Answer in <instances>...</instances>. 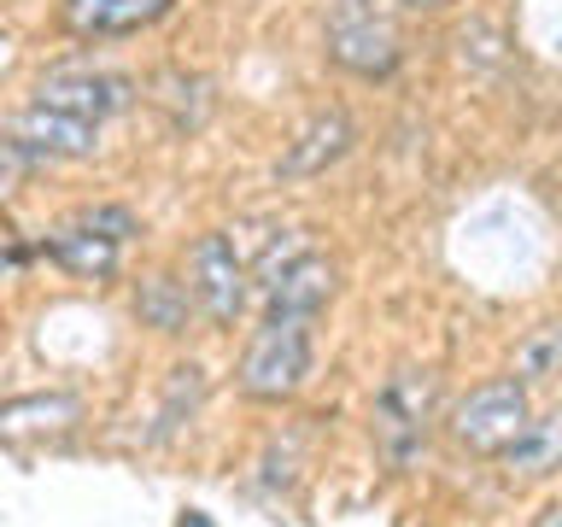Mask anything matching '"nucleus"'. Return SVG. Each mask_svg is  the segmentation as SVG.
Returning <instances> with one entry per match:
<instances>
[{"label": "nucleus", "mask_w": 562, "mask_h": 527, "mask_svg": "<svg viewBox=\"0 0 562 527\" xmlns=\"http://www.w3.org/2000/svg\"><path fill=\"white\" fill-rule=\"evenodd\" d=\"M328 59L363 82H381L398 70V7L393 0H328Z\"/></svg>", "instance_id": "obj_2"}, {"label": "nucleus", "mask_w": 562, "mask_h": 527, "mask_svg": "<svg viewBox=\"0 0 562 527\" xmlns=\"http://www.w3.org/2000/svg\"><path fill=\"white\" fill-rule=\"evenodd\" d=\"M82 416V399L70 393H30L0 404V434H47V428H70Z\"/></svg>", "instance_id": "obj_12"}, {"label": "nucleus", "mask_w": 562, "mask_h": 527, "mask_svg": "<svg viewBox=\"0 0 562 527\" xmlns=\"http://www.w3.org/2000/svg\"><path fill=\"white\" fill-rule=\"evenodd\" d=\"M311 363H316V316L263 311V323L252 328V340H246V351H240L235 381H240L246 399L281 404L311 381Z\"/></svg>", "instance_id": "obj_1"}, {"label": "nucleus", "mask_w": 562, "mask_h": 527, "mask_svg": "<svg viewBox=\"0 0 562 527\" xmlns=\"http://www.w3.org/2000/svg\"><path fill=\"white\" fill-rule=\"evenodd\" d=\"M551 457H557V422L551 416H533L521 428L516 446L504 451V463L509 469H527V474H544V469H551Z\"/></svg>", "instance_id": "obj_14"}, {"label": "nucleus", "mask_w": 562, "mask_h": 527, "mask_svg": "<svg viewBox=\"0 0 562 527\" xmlns=\"http://www.w3.org/2000/svg\"><path fill=\"white\" fill-rule=\"evenodd\" d=\"M557 363H562L557 328H533V340L516 351V381H521V386H544V381L557 375Z\"/></svg>", "instance_id": "obj_15"}, {"label": "nucleus", "mask_w": 562, "mask_h": 527, "mask_svg": "<svg viewBox=\"0 0 562 527\" xmlns=\"http://www.w3.org/2000/svg\"><path fill=\"white\" fill-rule=\"evenodd\" d=\"M188 311H193L188 281H176V276H147L135 288V316L147 328H158V334H182L188 328Z\"/></svg>", "instance_id": "obj_13"}, {"label": "nucleus", "mask_w": 562, "mask_h": 527, "mask_svg": "<svg viewBox=\"0 0 562 527\" xmlns=\"http://www.w3.org/2000/svg\"><path fill=\"white\" fill-rule=\"evenodd\" d=\"M188 299L200 305L217 328H235L246 311V264L228 235H200L188 253Z\"/></svg>", "instance_id": "obj_6"}, {"label": "nucleus", "mask_w": 562, "mask_h": 527, "mask_svg": "<svg viewBox=\"0 0 562 527\" xmlns=\"http://www.w3.org/2000/svg\"><path fill=\"white\" fill-rule=\"evenodd\" d=\"M393 7H404V12H439V7H451V0H393Z\"/></svg>", "instance_id": "obj_17"}, {"label": "nucleus", "mask_w": 562, "mask_h": 527, "mask_svg": "<svg viewBox=\"0 0 562 527\" xmlns=\"http://www.w3.org/2000/svg\"><path fill=\"white\" fill-rule=\"evenodd\" d=\"M70 223H77V228H94V235L117 240V246L135 235V211H130V205H82Z\"/></svg>", "instance_id": "obj_16"}, {"label": "nucleus", "mask_w": 562, "mask_h": 527, "mask_svg": "<svg viewBox=\"0 0 562 527\" xmlns=\"http://www.w3.org/2000/svg\"><path fill=\"white\" fill-rule=\"evenodd\" d=\"M351 141H358L351 112H346V105H323V112H311L305 123H299V135L288 141L276 176H281V182H311V176H323L328 165H340V158L351 153Z\"/></svg>", "instance_id": "obj_8"}, {"label": "nucleus", "mask_w": 562, "mask_h": 527, "mask_svg": "<svg viewBox=\"0 0 562 527\" xmlns=\"http://www.w3.org/2000/svg\"><path fill=\"white\" fill-rule=\"evenodd\" d=\"M47 253H53L59 270L82 276V281H105V276L117 270V240L94 235V228H77V223H65L59 235L47 240Z\"/></svg>", "instance_id": "obj_11"}, {"label": "nucleus", "mask_w": 562, "mask_h": 527, "mask_svg": "<svg viewBox=\"0 0 562 527\" xmlns=\"http://www.w3.org/2000/svg\"><path fill=\"white\" fill-rule=\"evenodd\" d=\"M35 105L82 117V123H105V117H117L135 105V82L123 77V70H88V65L53 70V77L35 82Z\"/></svg>", "instance_id": "obj_7"}, {"label": "nucleus", "mask_w": 562, "mask_h": 527, "mask_svg": "<svg viewBox=\"0 0 562 527\" xmlns=\"http://www.w3.org/2000/svg\"><path fill=\"white\" fill-rule=\"evenodd\" d=\"M94 147H100V123L47 112V105H30L0 130V158H12V165H59V158H88Z\"/></svg>", "instance_id": "obj_5"}, {"label": "nucleus", "mask_w": 562, "mask_h": 527, "mask_svg": "<svg viewBox=\"0 0 562 527\" xmlns=\"http://www.w3.org/2000/svg\"><path fill=\"white\" fill-rule=\"evenodd\" d=\"M533 527H562V509H557V504H544V509H539V522H533Z\"/></svg>", "instance_id": "obj_18"}, {"label": "nucleus", "mask_w": 562, "mask_h": 527, "mask_svg": "<svg viewBox=\"0 0 562 527\" xmlns=\"http://www.w3.org/2000/svg\"><path fill=\"white\" fill-rule=\"evenodd\" d=\"M434 404H439L434 375L416 369V363H398L393 375L381 381V393H375V446L393 469H404L422 446H428Z\"/></svg>", "instance_id": "obj_4"}, {"label": "nucleus", "mask_w": 562, "mask_h": 527, "mask_svg": "<svg viewBox=\"0 0 562 527\" xmlns=\"http://www.w3.org/2000/svg\"><path fill=\"white\" fill-rule=\"evenodd\" d=\"M334 288H340V270H334V258L323 253H299L288 258L276 276H263L258 281V293H263V311H299V316H323V305L334 299Z\"/></svg>", "instance_id": "obj_9"}, {"label": "nucleus", "mask_w": 562, "mask_h": 527, "mask_svg": "<svg viewBox=\"0 0 562 527\" xmlns=\"http://www.w3.org/2000/svg\"><path fill=\"white\" fill-rule=\"evenodd\" d=\"M527 422H533V393L516 375H498V381H481L469 399H457L451 439L469 457H504L521 439Z\"/></svg>", "instance_id": "obj_3"}, {"label": "nucleus", "mask_w": 562, "mask_h": 527, "mask_svg": "<svg viewBox=\"0 0 562 527\" xmlns=\"http://www.w3.org/2000/svg\"><path fill=\"white\" fill-rule=\"evenodd\" d=\"M7 188H12V170H7V165H0V200H7Z\"/></svg>", "instance_id": "obj_19"}, {"label": "nucleus", "mask_w": 562, "mask_h": 527, "mask_svg": "<svg viewBox=\"0 0 562 527\" xmlns=\"http://www.w3.org/2000/svg\"><path fill=\"white\" fill-rule=\"evenodd\" d=\"M176 7V0H65L59 24L77 35V42H117V35H135L158 24Z\"/></svg>", "instance_id": "obj_10"}]
</instances>
